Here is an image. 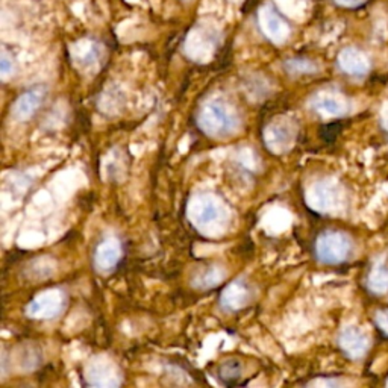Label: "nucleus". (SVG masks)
<instances>
[{"label":"nucleus","mask_w":388,"mask_h":388,"mask_svg":"<svg viewBox=\"0 0 388 388\" xmlns=\"http://www.w3.org/2000/svg\"><path fill=\"white\" fill-rule=\"evenodd\" d=\"M199 129L208 137L223 138L239 131L241 124L240 113L227 100L214 97L204 104L197 113Z\"/></svg>","instance_id":"obj_1"},{"label":"nucleus","mask_w":388,"mask_h":388,"mask_svg":"<svg viewBox=\"0 0 388 388\" xmlns=\"http://www.w3.org/2000/svg\"><path fill=\"white\" fill-rule=\"evenodd\" d=\"M188 216L200 232L218 234L229 223V211L214 194H196L188 205Z\"/></svg>","instance_id":"obj_2"},{"label":"nucleus","mask_w":388,"mask_h":388,"mask_svg":"<svg viewBox=\"0 0 388 388\" xmlns=\"http://www.w3.org/2000/svg\"><path fill=\"white\" fill-rule=\"evenodd\" d=\"M353 243L346 232L325 231L316 240V257L326 266H339L348 261L352 254Z\"/></svg>","instance_id":"obj_3"},{"label":"nucleus","mask_w":388,"mask_h":388,"mask_svg":"<svg viewBox=\"0 0 388 388\" xmlns=\"http://www.w3.org/2000/svg\"><path fill=\"white\" fill-rule=\"evenodd\" d=\"M296 124L290 119L281 117V119L270 122L264 129L266 147L276 155L284 154V152L293 147L294 140H296Z\"/></svg>","instance_id":"obj_4"},{"label":"nucleus","mask_w":388,"mask_h":388,"mask_svg":"<svg viewBox=\"0 0 388 388\" xmlns=\"http://www.w3.org/2000/svg\"><path fill=\"white\" fill-rule=\"evenodd\" d=\"M308 202L318 213H334L343 207L344 193L335 181H320L308 193Z\"/></svg>","instance_id":"obj_5"},{"label":"nucleus","mask_w":388,"mask_h":388,"mask_svg":"<svg viewBox=\"0 0 388 388\" xmlns=\"http://www.w3.org/2000/svg\"><path fill=\"white\" fill-rule=\"evenodd\" d=\"M259 28L264 32V35L276 45H282L290 37L291 28L289 22L284 19V15L276 10L273 5H266L261 8L259 15Z\"/></svg>","instance_id":"obj_6"},{"label":"nucleus","mask_w":388,"mask_h":388,"mask_svg":"<svg viewBox=\"0 0 388 388\" xmlns=\"http://www.w3.org/2000/svg\"><path fill=\"white\" fill-rule=\"evenodd\" d=\"M64 303V294L60 290H47L38 294V296L29 303L26 313L29 317L33 318H52L61 313Z\"/></svg>","instance_id":"obj_7"},{"label":"nucleus","mask_w":388,"mask_h":388,"mask_svg":"<svg viewBox=\"0 0 388 388\" xmlns=\"http://www.w3.org/2000/svg\"><path fill=\"white\" fill-rule=\"evenodd\" d=\"M46 87L43 86H35L17 97V100L13 105V117L19 122H26L31 117H33L38 109L43 105L46 99Z\"/></svg>","instance_id":"obj_8"},{"label":"nucleus","mask_w":388,"mask_h":388,"mask_svg":"<svg viewBox=\"0 0 388 388\" xmlns=\"http://www.w3.org/2000/svg\"><path fill=\"white\" fill-rule=\"evenodd\" d=\"M339 346L346 357L350 359H361L370 348V340L367 334L357 326L344 328L339 335Z\"/></svg>","instance_id":"obj_9"},{"label":"nucleus","mask_w":388,"mask_h":388,"mask_svg":"<svg viewBox=\"0 0 388 388\" xmlns=\"http://www.w3.org/2000/svg\"><path fill=\"white\" fill-rule=\"evenodd\" d=\"M252 299V289L244 280L232 281L222 291L218 303L226 313H235L248 305Z\"/></svg>","instance_id":"obj_10"},{"label":"nucleus","mask_w":388,"mask_h":388,"mask_svg":"<svg viewBox=\"0 0 388 388\" xmlns=\"http://www.w3.org/2000/svg\"><path fill=\"white\" fill-rule=\"evenodd\" d=\"M122 254V243L114 237H108L96 248L95 264L100 272H111L120 263Z\"/></svg>","instance_id":"obj_11"},{"label":"nucleus","mask_w":388,"mask_h":388,"mask_svg":"<svg viewBox=\"0 0 388 388\" xmlns=\"http://www.w3.org/2000/svg\"><path fill=\"white\" fill-rule=\"evenodd\" d=\"M337 63H339L341 72L350 76H357V78L366 76L370 72L369 58L357 47L343 49L339 54V58H337Z\"/></svg>","instance_id":"obj_12"},{"label":"nucleus","mask_w":388,"mask_h":388,"mask_svg":"<svg viewBox=\"0 0 388 388\" xmlns=\"http://www.w3.org/2000/svg\"><path fill=\"white\" fill-rule=\"evenodd\" d=\"M87 378L90 385H97V387H111V385H119V376L115 373V369L108 361L96 359L91 362L87 369Z\"/></svg>","instance_id":"obj_13"},{"label":"nucleus","mask_w":388,"mask_h":388,"mask_svg":"<svg viewBox=\"0 0 388 388\" xmlns=\"http://www.w3.org/2000/svg\"><path fill=\"white\" fill-rule=\"evenodd\" d=\"M313 108L325 115L341 117L348 113L349 104L343 96L334 95V92H322L313 99Z\"/></svg>","instance_id":"obj_14"},{"label":"nucleus","mask_w":388,"mask_h":388,"mask_svg":"<svg viewBox=\"0 0 388 388\" xmlns=\"http://www.w3.org/2000/svg\"><path fill=\"white\" fill-rule=\"evenodd\" d=\"M225 272L218 266H205L199 268L193 277V286L197 290L214 289L223 281Z\"/></svg>","instance_id":"obj_15"},{"label":"nucleus","mask_w":388,"mask_h":388,"mask_svg":"<svg viewBox=\"0 0 388 388\" xmlns=\"http://www.w3.org/2000/svg\"><path fill=\"white\" fill-rule=\"evenodd\" d=\"M217 378L225 385H237L243 378V362L239 358H231L218 366Z\"/></svg>","instance_id":"obj_16"},{"label":"nucleus","mask_w":388,"mask_h":388,"mask_svg":"<svg viewBox=\"0 0 388 388\" xmlns=\"http://www.w3.org/2000/svg\"><path fill=\"white\" fill-rule=\"evenodd\" d=\"M367 289L373 294L388 293V266L379 263L372 268L367 280Z\"/></svg>","instance_id":"obj_17"},{"label":"nucleus","mask_w":388,"mask_h":388,"mask_svg":"<svg viewBox=\"0 0 388 388\" xmlns=\"http://www.w3.org/2000/svg\"><path fill=\"white\" fill-rule=\"evenodd\" d=\"M285 70L291 74H313L318 70V67L308 58H291L285 61Z\"/></svg>","instance_id":"obj_18"},{"label":"nucleus","mask_w":388,"mask_h":388,"mask_svg":"<svg viewBox=\"0 0 388 388\" xmlns=\"http://www.w3.org/2000/svg\"><path fill=\"white\" fill-rule=\"evenodd\" d=\"M76 60L83 67H90L99 61V47L96 45H88L87 50H78L76 52Z\"/></svg>","instance_id":"obj_19"},{"label":"nucleus","mask_w":388,"mask_h":388,"mask_svg":"<svg viewBox=\"0 0 388 388\" xmlns=\"http://www.w3.org/2000/svg\"><path fill=\"white\" fill-rule=\"evenodd\" d=\"M375 322H376L378 328L388 337V309L378 311L375 316Z\"/></svg>","instance_id":"obj_20"},{"label":"nucleus","mask_w":388,"mask_h":388,"mask_svg":"<svg viewBox=\"0 0 388 388\" xmlns=\"http://www.w3.org/2000/svg\"><path fill=\"white\" fill-rule=\"evenodd\" d=\"M367 2V0H334L335 5L341 8H348V10H353V8H359Z\"/></svg>","instance_id":"obj_21"},{"label":"nucleus","mask_w":388,"mask_h":388,"mask_svg":"<svg viewBox=\"0 0 388 388\" xmlns=\"http://www.w3.org/2000/svg\"><path fill=\"white\" fill-rule=\"evenodd\" d=\"M11 67H13V64H10V61H8L6 55H3V56H2V73L6 74L8 72H10Z\"/></svg>","instance_id":"obj_22"},{"label":"nucleus","mask_w":388,"mask_h":388,"mask_svg":"<svg viewBox=\"0 0 388 388\" xmlns=\"http://www.w3.org/2000/svg\"><path fill=\"white\" fill-rule=\"evenodd\" d=\"M311 385H331V387H335V385H339V382H337V381H322V379H317V381L311 382Z\"/></svg>","instance_id":"obj_23"},{"label":"nucleus","mask_w":388,"mask_h":388,"mask_svg":"<svg viewBox=\"0 0 388 388\" xmlns=\"http://www.w3.org/2000/svg\"><path fill=\"white\" fill-rule=\"evenodd\" d=\"M382 126H384V129L388 132V111L382 117Z\"/></svg>","instance_id":"obj_24"},{"label":"nucleus","mask_w":388,"mask_h":388,"mask_svg":"<svg viewBox=\"0 0 388 388\" xmlns=\"http://www.w3.org/2000/svg\"><path fill=\"white\" fill-rule=\"evenodd\" d=\"M387 385H388V382H387Z\"/></svg>","instance_id":"obj_25"}]
</instances>
